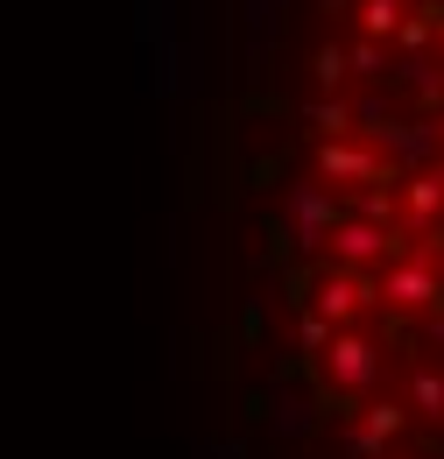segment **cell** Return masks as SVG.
<instances>
[{"instance_id": "obj_1", "label": "cell", "mask_w": 444, "mask_h": 459, "mask_svg": "<svg viewBox=\"0 0 444 459\" xmlns=\"http://www.w3.org/2000/svg\"><path fill=\"white\" fill-rule=\"evenodd\" d=\"M191 233L212 459H444V0H219Z\"/></svg>"}]
</instances>
